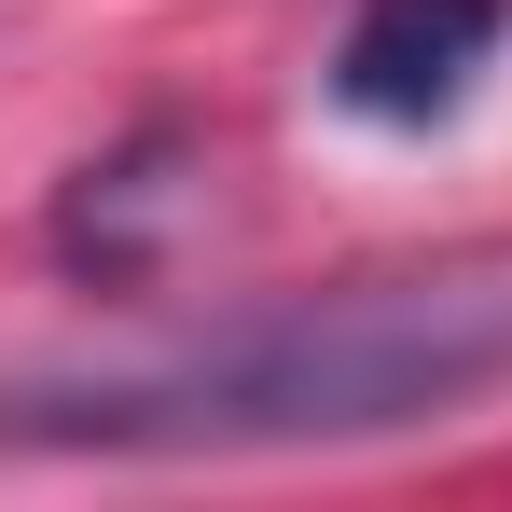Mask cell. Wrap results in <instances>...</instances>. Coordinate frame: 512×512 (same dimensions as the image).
<instances>
[{
	"instance_id": "cell-1",
	"label": "cell",
	"mask_w": 512,
	"mask_h": 512,
	"mask_svg": "<svg viewBox=\"0 0 512 512\" xmlns=\"http://www.w3.org/2000/svg\"><path fill=\"white\" fill-rule=\"evenodd\" d=\"M512 388V250H429L374 263L333 291H277L250 319L84 360V374H14L0 443L56 457H250V443H374L416 416H471Z\"/></svg>"
},
{
	"instance_id": "cell-2",
	"label": "cell",
	"mask_w": 512,
	"mask_h": 512,
	"mask_svg": "<svg viewBox=\"0 0 512 512\" xmlns=\"http://www.w3.org/2000/svg\"><path fill=\"white\" fill-rule=\"evenodd\" d=\"M499 42L512 0H360V28L333 42V97L360 125H443L499 70Z\"/></svg>"
}]
</instances>
